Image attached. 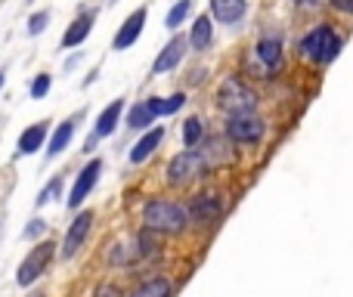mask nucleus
<instances>
[{"mask_svg": "<svg viewBox=\"0 0 353 297\" xmlns=\"http://www.w3.org/2000/svg\"><path fill=\"white\" fill-rule=\"evenodd\" d=\"M143 223L152 232H180L186 226V207L176 201L152 198L143 205Z\"/></svg>", "mask_w": 353, "mask_h": 297, "instance_id": "1", "label": "nucleus"}, {"mask_svg": "<svg viewBox=\"0 0 353 297\" xmlns=\"http://www.w3.org/2000/svg\"><path fill=\"white\" fill-rule=\"evenodd\" d=\"M301 53L313 62H332L341 53V37L335 34V28L323 25V28H313L310 34L301 41Z\"/></svg>", "mask_w": 353, "mask_h": 297, "instance_id": "2", "label": "nucleus"}, {"mask_svg": "<svg viewBox=\"0 0 353 297\" xmlns=\"http://www.w3.org/2000/svg\"><path fill=\"white\" fill-rule=\"evenodd\" d=\"M220 105L230 115H251L257 105V93L251 87H245L239 78H226L220 84Z\"/></svg>", "mask_w": 353, "mask_h": 297, "instance_id": "3", "label": "nucleus"}, {"mask_svg": "<svg viewBox=\"0 0 353 297\" xmlns=\"http://www.w3.org/2000/svg\"><path fill=\"white\" fill-rule=\"evenodd\" d=\"M56 257V245L53 242H41L37 248L28 251V257H25L22 263H19V273H16V282L22 288H28L31 282H37L43 273H47L50 260Z\"/></svg>", "mask_w": 353, "mask_h": 297, "instance_id": "4", "label": "nucleus"}, {"mask_svg": "<svg viewBox=\"0 0 353 297\" xmlns=\"http://www.w3.org/2000/svg\"><path fill=\"white\" fill-rule=\"evenodd\" d=\"M205 167H208L205 155H199V152H192V149L180 152V155L168 164V180L176 183V186H183V183H189V180L205 174Z\"/></svg>", "mask_w": 353, "mask_h": 297, "instance_id": "5", "label": "nucleus"}, {"mask_svg": "<svg viewBox=\"0 0 353 297\" xmlns=\"http://www.w3.org/2000/svg\"><path fill=\"white\" fill-rule=\"evenodd\" d=\"M263 121L257 115H232L230 121H226V134H230V140L236 143H257L263 136Z\"/></svg>", "mask_w": 353, "mask_h": 297, "instance_id": "6", "label": "nucleus"}, {"mask_svg": "<svg viewBox=\"0 0 353 297\" xmlns=\"http://www.w3.org/2000/svg\"><path fill=\"white\" fill-rule=\"evenodd\" d=\"M99 170H103L99 158H93V161H87L84 167H81L78 180H74V186H72V195H68V207H78L81 201L90 195V189L97 186V180H99Z\"/></svg>", "mask_w": 353, "mask_h": 297, "instance_id": "7", "label": "nucleus"}, {"mask_svg": "<svg viewBox=\"0 0 353 297\" xmlns=\"http://www.w3.org/2000/svg\"><path fill=\"white\" fill-rule=\"evenodd\" d=\"M90 226H93V214H90V211L78 214V220L68 226L65 242H62V257H65V260L78 254V248L84 245V238H87V232H90Z\"/></svg>", "mask_w": 353, "mask_h": 297, "instance_id": "8", "label": "nucleus"}, {"mask_svg": "<svg viewBox=\"0 0 353 297\" xmlns=\"http://www.w3.org/2000/svg\"><path fill=\"white\" fill-rule=\"evenodd\" d=\"M186 37L183 34H176L171 43H168L165 50L159 53V59H155V65H152V72L155 74H165V72H171V68H176L183 62V56H186Z\"/></svg>", "mask_w": 353, "mask_h": 297, "instance_id": "9", "label": "nucleus"}, {"mask_svg": "<svg viewBox=\"0 0 353 297\" xmlns=\"http://www.w3.org/2000/svg\"><path fill=\"white\" fill-rule=\"evenodd\" d=\"M220 214H223V205H220L217 195H199V198L192 201V207H189L192 223H214Z\"/></svg>", "mask_w": 353, "mask_h": 297, "instance_id": "10", "label": "nucleus"}, {"mask_svg": "<svg viewBox=\"0 0 353 297\" xmlns=\"http://www.w3.org/2000/svg\"><path fill=\"white\" fill-rule=\"evenodd\" d=\"M143 22H146V10H137V12H130L128 16V22L118 28V34H115V50H128L130 43L140 37V31H143Z\"/></svg>", "mask_w": 353, "mask_h": 297, "instance_id": "11", "label": "nucleus"}, {"mask_svg": "<svg viewBox=\"0 0 353 297\" xmlns=\"http://www.w3.org/2000/svg\"><path fill=\"white\" fill-rule=\"evenodd\" d=\"M211 12L217 22L232 25L245 16V0H211Z\"/></svg>", "mask_w": 353, "mask_h": 297, "instance_id": "12", "label": "nucleus"}, {"mask_svg": "<svg viewBox=\"0 0 353 297\" xmlns=\"http://www.w3.org/2000/svg\"><path fill=\"white\" fill-rule=\"evenodd\" d=\"M124 112V99H115L103 109V115L97 118V136H112L118 130V118Z\"/></svg>", "mask_w": 353, "mask_h": 297, "instance_id": "13", "label": "nucleus"}, {"mask_svg": "<svg viewBox=\"0 0 353 297\" xmlns=\"http://www.w3.org/2000/svg\"><path fill=\"white\" fill-rule=\"evenodd\" d=\"M214 41V25L208 16H199L192 25V31H189V47L192 50H208Z\"/></svg>", "mask_w": 353, "mask_h": 297, "instance_id": "14", "label": "nucleus"}, {"mask_svg": "<svg viewBox=\"0 0 353 297\" xmlns=\"http://www.w3.org/2000/svg\"><path fill=\"white\" fill-rule=\"evenodd\" d=\"M90 25H93V12H84L81 19H74V22L68 25L65 37H62V47H78V43L90 34Z\"/></svg>", "mask_w": 353, "mask_h": 297, "instance_id": "15", "label": "nucleus"}, {"mask_svg": "<svg viewBox=\"0 0 353 297\" xmlns=\"http://www.w3.org/2000/svg\"><path fill=\"white\" fill-rule=\"evenodd\" d=\"M161 136H165V130L161 127H155V130H149L146 136H143L140 143L134 146V152H130V161L134 164H140V161H146L149 155H152L155 149H159V143H161Z\"/></svg>", "mask_w": 353, "mask_h": 297, "instance_id": "16", "label": "nucleus"}, {"mask_svg": "<svg viewBox=\"0 0 353 297\" xmlns=\"http://www.w3.org/2000/svg\"><path fill=\"white\" fill-rule=\"evenodd\" d=\"M257 59L263 62L267 72H276L282 65V43L279 41H261L257 43Z\"/></svg>", "mask_w": 353, "mask_h": 297, "instance_id": "17", "label": "nucleus"}, {"mask_svg": "<svg viewBox=\"0 0 353 297\" xmlns=\"http://www.w3.org/2000/svg\"><path fill=\"white\" fill-rule=\"evenodd\" d=\"M43 136H47V124H31V127L19 136V152H22V155H34V152L41 149Z\"/></svg>", "mask_w": 353, "mask_h": 297, "instance_id": "18", "label": "nucleus"}, {"mask_svg": "<svg viewBox=\"0 0 353 297\" xmlns=\"http://www.w3.org/2000/svg\"><path fill=\"white\" fill-rule=\"evenodd\" d=\"M183 103H186V96L183 93H174V96H168V99H146V109L152 112V118L155 115H174V112H180L183 109Z\"/></svg>", "mask_w": 353, "mask_h": 297, "instance_id": "19", "label": "nucleus"}, {"mask_svg": "<svg viewBox=\"0 0 353 297\" xmlns=\"http://www.w3.org/2000/svg\"><path fill=\"white\" fill-rule=\"evenodd\" d=\"M74 121H78V118H68V121H62L59 127L53 130V140H50V149H47L50 158L59 155V152L68 146V140H72V134H74Z\"/></svg>", "mask_w": 353, "mask_h": 297, "instance_id": "20", "label": "nucleus"}, {"mask_svg": "<svg viewBox=\"0 0 353 297\" xmlns=\"http://www.w3.org/2000/svg\"><path fill=\"white\" fill-rule=\"evenodd\" d=\"M128 297H171V282L168 279H146L137 291H130Z\"/></svg>", "mask_w": 353, "mask_h": 297, "instance_id": "21", "label": "nucleus"}, {"mask_svg": "<svg viewBox=\"0 0 353 297\" xmlns=\"http://www.w3.org/2000/svg\"><path fill=\"white\" fill-rule=\"evenodd\" d=\"M137 257H140V248H137V242H130V245H115V248L109 251V260L118 263V267H124V263H134Z\"/></svg>", "mask_w": 353, "mask_h": 297, "instance_id": "22", "label": "nucleus"}, {"mask_svg": "<svg viewBox=\"0 0 353 297\" xmlns=\"http://www.w3.org/2000/svg\"><path fill=\"white\" fill-rule=\"evenodd\" d=\"M149 124H152V112L146 109V103H137L134 109H130V115H128V127L143 130V127H149Z\"/></svg>", "mask_w": 353, "mask_h": 297, "instance_id": "23", "label": "nucleus"}, {"mask_svg": "<svg viewBox=\"0 0 353 297\" xmlns=\"http://www.w3.org/2000/svg\"><path fill=\"white\" fill-rule=\"evenodd\" d=\"M189 10H192V0H180L176 6H171V12H168L165 25H168L171 31H176V25H183V19L189 16Z\"/></svg>", "mask_w": 353, "mask_h": 297, "instance_id": "24", "label": "nucleus"}, {"mask_svg": "<svg viewBox=\"0 0 353 297\" xmlns=\"http://www.w3.org/2000/svg\"><path fill=\"white\" fill-rule=\"evenodd\" d=\"M201 134H205V127H201L199 118H189V121L183 124V143H186L189 149H192L195 143H201Z\"/></svg>", "mask_w": 353, "mask_h": 297, "instance_id": "25", "label": "nucleus"}, {"mask_svg": "<svg viewBox=\"0 0 353 297\" xmlns=\"http://www.w3.org/2000/svg\"><path fill=\"white\" fill-rule=\"evenodd\" d=\"M59 192H62V176H53V180L43 186V192L37 195V205H47V201L59 198Z\"/></svg>", "mask_w": 353, "mask_h": 297, "instance_id": "26", "label": "nucleus"}, {"mask_svg": "<svg viewBox=\"0 0 353 297\" xmlns=\"http://www.w3.org/2000/svg\"><path fill=\"white\" fill-rule=\"evenodd\" d=\"M47 90H50V74H37L34 84H31V96L43 99V96H47Z\"/></svg>", "mask_w": 353, "mask_h": 297, "instance_id": "27", "label": "nucleus"}, {"mask_svg": "<svg viewBox=\"0 0 353 297\" xmlns=\"http://www.w3.org/2000/svg\"><path fill=\"white\" fill-rule=\"evenodd\" d=\"M47 22H50L47 12H34V16L28 19V34H41V31L47 28Z\"/></svg>", "mask_w": 353, "mask_h": 297, "instance_id": "28", "label": "nucleus"}, {"mask_svg": "<svg viewBox=\"0 0 353 297\" xmlns=\"http://www.w3.org/2000/svg\"><path fill=\"white\" fill-rule=\"evenodd\" d=\"M43 232H47V223H43V220H31V226H25L22 236L25 238H37V236H43Z\"/></svg>", "mask_w": 353, "mask_h": 297, "instance_id": "29", "label": "nucleus"}, {"mask_svg": "<svg viewBox=\"0 0 353 297\" xmlns=\"http://www.w3.org/2000/svg\"><path fill=\"white\" fill-rule=\"evenodd\" d=\"M97 297H121V291H118L115 285H99L97 288Z\"/></svg>", "mask_w": 353, "mask_h": 297, "instance_id": "30", "label": "nucleus"}, {"mask_svg": "<svg viewBox=\"0 0 353 297\" xmlns=\"http://www.w3.org/2000/svg\"><path fill=\"white\" fill-rule=\"evenodd\" d=\"M332 3H335L341 12H353V0H332Z\"/></svg>", "mask_w": 353, "mask_h": 297, "instance_id": "31", "label": "nucleus"}, {"mask_svg": "<svg viewBox=\"0 0 353 297\" xmlns=\"http://www.w3.org/2000/svg\"><path fill=\"white\" fill-rule=\"evenodd\" d=\"M298 6H319V3H325V0H294Z\"/></svg>", "mask_w": 353, "mask_h": 297, "instance_id": "32", "label": "nucleus"}, {"mask_svg": "<svg viewBox=\"0 0 353 297\" xmlns=\"http://www.w3.org/2000/svg\"><path fill=\"white\" fill-rule=\"evenodd\" d=\"M31 297H43V291H37V294H31Z\"/></svg>", "mask_w": 353, "mask_h": 297, "instance_id": "33", "label": "nucleus"}, {"mask_svg": "<svg viewBox=\"0 0 353 297\" xmlns=\"http://www.w3.org/2000/svg\"><path fill=\"white\" fill-rule=\"evenodd\" d=\"M0 87H3V74H0Z\"/></svg>", "mask_w": 353, "mask_h": 297, "instance_id": "34", "label": "nucleus"}]
</instances>
